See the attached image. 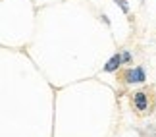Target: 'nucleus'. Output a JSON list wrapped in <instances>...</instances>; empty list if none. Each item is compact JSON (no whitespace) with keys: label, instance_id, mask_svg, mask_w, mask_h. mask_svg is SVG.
I'll return each instance as SVG.
<instances>
[{"label":"nucleus","instance_id":"3","mask_svg":"<svg viewBox=\"0 0 156 137\" xmlns=\"http://www.w3.org/2000/svg\"><path fill=\"white\" fill-rule=\"evenodd\" d=\"M135 106L139 110H147V97H145V93H137L135 95Z\"/></svg>","mask_w":156,"mask_h":137},{"label":"nucleus","instance_id":"1","mask_svg":"<svg viewBox=\"0 0 156 137\" xmlns=\"http://www.w3.org/2000/svg\"><path fill=\"white\" fill-rule=\"evenodd\" d=\"M125 79H127V83H143L145 81V71L141 68H131L125 75Z\"/></svg>","mask_w":156,"mask_h":137},{"label":"nucleus","instance_id":"2","mask_svg":"<svg viewBox=\"0 0 156 137\" xmlns=\"http://www.w3.org/2000/svg\"><path fill=\"white\" fill-rule=\"evenodd\" d=\"M119 64H122V56H119V54H114V56L110 58V62L104 66V70H106V71H114V70H118Z\"/></svg>","mask_w":156,"mask_h":137},{"label":"nucleus","instance_id":"4","mask_svg":"<svg viewBox=\"0 0 156 137\" xmlns=\"http://www.w3.org/2000/svg\"><path fill=\"white\" fill-rule=\"evenodd\" d=\"M122 60H123V62H127V60H129V52H125V54L122 56Z\"/></svg>","mask_w":156,"mask_h":137}]
</instances>
